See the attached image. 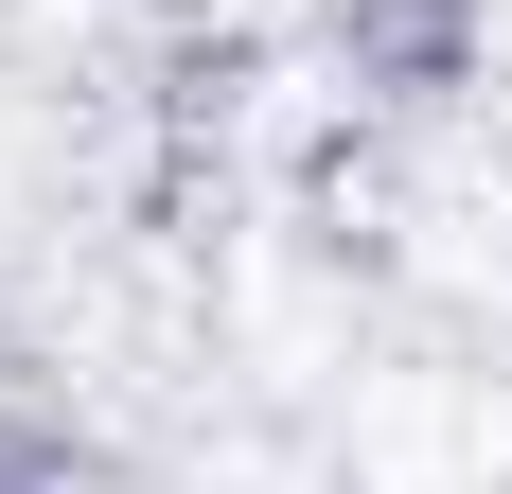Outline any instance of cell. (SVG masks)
Here are the masks:
<instances>
[{
  "label": "cell",
  "instance_id": "1",
  "mask_svg": "<svg viewBox=\"0 0 512 494\" xmlns=\"http://www.w3.org/2000/svg\"><path fill=\"white\" fill-rule=\"evenodd\" d=\"M336 36H354V71H371V89H460V71H477V0H336Z\"/></svg>",
  "mask_w": 512,
  "mask_h": 494
},
{
  "label": "cell",
  "instance_id": "2",
  "mask_svg": "<svg viewBox=\"0 0 512 494\" xmlns=\"http://www.w3.org/2000/svg\"><path fill=\"white\" fill-rule=\"evenodd\" d=\"M0 494H71V442H53V424H18V406H0Z\"/></svg>",
  "mask_w": 512,
  "mask_h": 494
}]
</instances>
